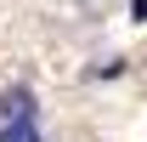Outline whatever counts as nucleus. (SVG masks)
<instances>
[{
	"label": "nucleus",
	"instance_id": "2",
	"mask_svg": "<svg viewBox=\"0 0 147 142\" xmlns=\"http://www.w3.org/2000/svg\"><path fill=\"white\" fill-rule=\"evenodd\" d=\"M0 142H45L40 114H28V119H6V125H0Z\"/></svg>",
	"mask_w": 147,
	"mask_h": 142
},
{
	"label": "nucleus",
	"instance_id": "1",
	"mask_svg": "<svg viewBox=\"0 0 147 142\" xmlns=\"http://www.w3.org/2000/svg\"><path fill=\"white\" fill-rule=\"evenodd\" d=\"M28 114H34V91H28V85L0 91V125H6V119H28Z\"/></svg>",
	"mask_w": 147,
	"mask_h": 142
}]
</instances>
